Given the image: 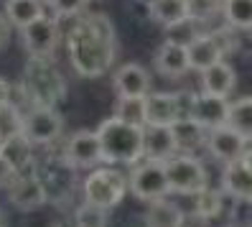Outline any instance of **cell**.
Here are the masks:
<instances>
[{
  "instance_id": "cell-3",
  "label": "cell",
  "mask_w": 252,
  "mask_h": 227,
  "mask_svg": "<svg viewBox=\"0 0 252 227\" xmlns=\"http://www.w3.org/2000/svg\"><path fill=\"white\" fill-rule=\"evenodd\" d=\"M21 92L33 108H54L64 97V77L54 67V59H31L26 64Z\"/></svg>"
},
{
  "instance_id": "cell-24",
  "label": "cell",
  "mask_w": 252,
  "mask_h": 227,
  "mask_svg": "<svg viewBox=\"0 0 252 227\" xmlns=\"http://www.w3.org/2000/svg\"><path fill=\"white\" fill-rule=\"evenodd\" d=\"M224 125H229L232 130H237L240 135L250 138L252 135V100L250 97H240V100H234L229 105Z\"/></svg>"
},
{
  "instance_id": "cell-10",
  "label": "cell",
  "mask_w": 252,
  "mask_h": 227,
  "mask_svg": "<svg viewBox=\"0 0 252 227\" xmlns=\"http://www.w3.org/2000/svg\"><path fill=\"white\" fill-rule=\"evenodd\" d=\"M227 108H229L227 97H219V95H206V92H201V95L184 97V115L194 117L196 123H201L206 130L217 128V125H224Z\"/></svg>"
},
{
  "instance_id": "cell-19",
  "label": "cell",
  "mask_w": 252,
  "mask_h": 227,
  "mask_svg": "<svg viewBox=\"0 0 252 227\" xmlns=\"http://www.w3.org/2000/svg\"><path fill=\"white\" fill-rule=\"evenodd\" d=\"M237 84V74L234 67L227 64L224 59L217 64H212L209 69L201 72V89L206 95H219V97H227Z\"/></svg>"
},
{
  "instance_id": "cell-8",
  "label": "cell",
  "mask_w": 252,
  "mask_h": 227,
  "mask_svg": "<svg viewBox=\"0 0 252 227\" xmlns=\"http://www.w3.org/2000/svg\"><path fill=\"white\" fill-rule=\"evenodd\" d=\"M64 130V120L54 108H33L23 115V135L31 146H46L54 143Z\"/></svg>"
},
{
  "instance_id": "cell-35",
  "label": "cell",
  "mask_w": 252,
  "mask_h": 227,
  "mask_svg": "<svg viewBox=\"0 0 252 227\" xmlns=\"http://www.w3.org/2000/svg\"><path fill=\"white\" fill-rule=\"evenodd\" d=\"M0 227H10V225H8V220H5V215H3V212H0Z\"/></svg>"
},
{
  "instance_id": "cell-14",
  "label": "cell",
  "mask_w": 252,
  "mask_h": 227,
  "mask_svg": "<svg viewBox=\"0 0 252 227\" xmlns=\"http://www.w3.org/2000/svg\"><path fill=\"white\" fill-rule=\"evenodd\" d=\"M66 163L71 166H94L102 161V148L94 130H77L66 141Z\"/></svg>"
},
{
  "instance_id": "cell-23",
  "label": "cell",
  "mask_w": 252,
  "mask_h": 227,
  "mask_svg": "<svg viewBox=\"0 0 252 227\" xmlns=\"http://www.w3.org/2000/svg\"><path fill=\"white\" fill-rule=\"evenodd\" d=\"M148 8H151L153 21H158L166 28L181 26L184 21H189L186 18V0H153Z\"/></svg>"
},
{
  "instance_id": "cell-25",
  "label": "cell",
  "mask_w": 252,
  "mask_h": 227,
  "mask_svg": "<svg viewBox=\"0 0 252 227\" xmlns=\"http://www.w3.org/2000/svg\"><path fill=\"white\" fill-rule=\"evenodd\" d=\"M221 207H224V194L219 189L204 187L199 191H194V212L201 220H214L221 215Z\"/></svg>"
},
{
  "instance_id": "cell-28",
  "label": "cell",
  "mask_w": 252,
  "mask_h": 227,
  "mask_svg": "<svg viewBox=\"0 0 252 227\" xmlns=\"http://www.w3.org/2000/svg\"><path fill=\"white\" fill-rule=\"evenodd\" d=\"M23 133V115L13 102H0V135L5 138H13V135Z\"/></svg>"
},
{
  "instance_id": "cell-29",
  "label": "cell",
  "mask_w": 252,
  "mask_h": 227,
  "mask_svg": "<svg viewBox=\"0 0 252 227\" xmlns=\"http://www.w3.org/2000/svg\"><path fill=\"white\" fill-rule=\"evenodd\" d=\"M105 212L107 209L84 202L77 209V215H74V225H77V227H107V215H105Z\"/></svg>"
},
{
  "instance_id": "cell-22",
  "label": "cell",
  "mask_w": 252,
  "mask_h": 227,
  "mask_svg": "<svg viewBox=\"0 0 252 227\" xmlns=\"http://www.w3.org/2000/svg\"><path fill=\"white\" fill-rule=\"evenodd\" d=\"M43 3L41 0H5V21L16 28H23L31 21L43 16Z\"/></svg>"
},
{
  "instance_id": "cell-37",
  "label": "cell",
  "mask_w": 252,
  "mask_h": 227,
  "mask_svg": "<svg viewBox=\"0 0 252 227\" xmlns=\"http://www.w3.org/2000/svg\"><path fill=\"white\" fill-rule=\"evenodd\" d=\"M0 146H3V135H0Z\"/></svg>"
},
{
  "instance_id": "cell-2",
  "label": "cell",
  "mask_w": 252,
  "mask_h": 227,
  "mask_svg": "<svg viewBox=\"0 0 252 227\" xmlns=\"http://www.w3.org/2000/svg\"><path fill=\"white\" fill-rule=\"evenodd\" d=\"M102 161L112 163H135L143 158V128L117 120L115 115L105 120L97 130Z\"/></svg>"
},
{
  "instance_id": "cell-7",
  "label": "cell",
  "mask_w": 252,
  "mask_h": 227,
  "mask_svg": "<svg viewBox=\"0 0 252 227\" xmlns=\"http://www.w3.org/2000/svg\"><path fill=\"white\" fill-rule=\"evenodd\" d=\"M21 34H23V46L31 54V59H54L56 43H59V23L54 16L49 18L43 13L41 18L23 26Z\"/></svg>"
},
{
  "instance_id": "cell-6",
  "label": "cell",
  "mask_w": 252,
  "mask_h": 227,
  "mask_svg": "<svg viewBox=\"0 0 252 227\" xmlns=\"http://www.w3.org/2000/svg\"><path fill=\"white\" fill-rule=\"evenodd\" d=\"M127 189L143 202H156L168 194V179H166V161H151L145 158L135 166L127 179Z\"/></svg>"
},
{
  "instance_id": "cell-27",
  "label": "cell",
  "mask_w": 252,
  "mask_h": 227,
  "mask_svg": "<svg viewBox=\"0 0 252 227\" xmlns=\"http://www.w3.org/2000/svg\"><path fill=\"white\" fill-rule=\"evenodd\" d=\"M115 117L130 125H145V97H117Z\"/></svg>"
},
{
  "instance_id": "cell-13",
  "label": "cell",
  "mask_w": 252,
  "mask_h": 227,
  "mask_svg": "<svg viewBox=\"0 0 252 227\" xmlns=\"http://www.w3.org/2000/svg\"><path fill=\"white\" fill-rule=\"evenodd\" d=\"M221 194H229L232 199H240V202H250V196H252L250 153L227 163L224 174H221Z\"/></svg>"
},
{
  "instance_id": "cell-5",
  "label": "cell",
  "mask_w": 252,
  "mask_h": 227,
  "mask_svg": "<svg viewBox=\"0 0 252 227\" xmlns=\"http://www.w3.org/2000/svg\"><path fill=\"white\" fill-rule=\"evenodd\" d=\"M166 179H168V191L176 194H194L206 187L204 166L191 153H173L166 161Z\"/></svg>"
},
{
  "instance_id": "cell-17",
  "label": "cell",
  "mask_w": 252,
  "mask_h": 227,
  "mask_svg": "<svg viewBox=\"0 0 252 227\" xmlns=\"http://www.w3.org/2000/svg\"><path fill=\"white\" fill-rule=\"evenodd\" d=\"M176 151L171 125H143V158L168 161Z\"/></svg>"
},
{
  "instance_id": "cell-31",
  "label": "cell",
  "mask_w": 252,
  "mask_h": 227,
  "mask_svg": "<svg viewBox=\"0 0 252 227\" xmlns=\"http://www.w3.org/2000/svg\"><path fill=\"white\" fill-rule=\"evenodd\" d=\"M49 5L54 10V18H69V16L82 13L87 0H49Z\"/></svg>"
},
{
  "instance_id": "cell-15",
  "label": "cell",
  "mask_w": 252,
  "mask_h": 227,
  "mask_svg": "<svg viewBox=\"0 0 252 227\" xmlns=\"http://www.w3.org/2000/svg\"><path fill=\"white\" fill-rule=\"evenodd\" d=\"M186 59H189V69L204 72V69H209L212 64L221 62V59H224V51H221L217 36L201 34V36H194L186 43Z\"/></svg>"
},
{
  "instance_id": "cell-11",
  "label": "cell",
  "mask_w": 252,
  "mask_h": 227,
  "mask_svg": "<svg viewBox=\"0 0 252 227\" xmlns=\"http://www.w3.org/2000/svg\"><path fill=\"white\" fill-rule=\"evenodd\" d=\"M8 196H10V204L23 209V212L38 209L41 204H46V199H49L46 187H43V179L36 171L18 174L16 179H13V184L8 187Z\"/></svg>"
},
{
  "instance_id": "cell-1",
  "label": "cell",
  "mask_w": 252,
  "mask_h": 227,
  "mask_svg": "<svg viewBox=\"0 0 252 227\" xmlns=\"http://www.w3.org/2000/svg\"><path fill=\"white\" fill-rule=\"evenodd\" d=\"M66 49L79 77H99L115 62V23L102 13H90L69 31Z\"/></svg>"
},
{
  "instance_id": "cell-36",
  "label": "cell",
  "mask_w": 252,
  "mask_h": 227,
  "mask_svg": "<svg viewBox=\"0 0 252 227\" xmlns=\"http://www.w3.org/2000/svg\"><path fill=\"white\" fill-rule=\"evenodd\" d=\"M138 3H143V5H151V3H153V0H138Z\"/></svg>"
},
{
  "instance_id": "cell-34",
  "label": "cell",
  "mask_w": 252,
  "mask_h": 227,
  "mask_svg": "<svg viewBox=\"0 0 252 227\" xmlns=\"http://www.w3.org/2000/svg\"><path fill=\"white\" fill-rule=\"evenodd\" d=\"M5 100H10V84L8 79L0 77V102H5Z\"/></svg>"
},
{
  "instance_id": "cell-30",
  "label": "cell",
  "mask_w": 252,
  "mask_h": 227,
  "mask_svg": "<svg viewBox=\"0 0 252 227\" xmlns=\"http://www.w3.org/2000/svg\"><path fill=\"white\" fill-rule=\"evenodd\" d=\"M221 8V0H186V18L191 21H209Z\"/></svg>"
},
{
  "instance_id": "cell-26",
  "label": "cell",
  "mask_w": 252,
  "mask_h": 227,
  "mask_svg": "<svg viewBox=\"0 0 252 227\" xmlns=\"http://www.w3.org/2000/svg\"><path fill=\"white\" fill-rule=\"evenodd\" d=\"M219 10L224 13V21L237 31H247L252 26V0H221Z\"/></svg>"
},
{
  "instance_id": "cell-12",
  "label": "cell",
  "mask_w": 252,
  "mask_h": 227,
  "mask_svg": "<svg viewBox=\"0 0 252 227\" xmlns=\"http://www.w3.org/2000/svg\"><path fill=\"white\" fill-rule=\"evenodd\" d=\"M184 117V95L148 92L145 95V125H171Z\"/></svg>"
},
{
  "instance_id": "cell-21",
  "label": "cell",
  "mask_w": 252,
  "mask_h": 227,
  "mask_svg": "<svg viewBox=\"0 0 252 227\" xmlns=\"http://www.w3.org/2000/svg\"><path fill=\"white\" fill-rule=\"evenodd\" d=\"M184 212L179 204L168 202L166 196L151 202L145 212V227H184Z\"/></svg>"
},
{
  "instance_id": "cell-4",
  "label": "cell",
  "mask_w": 252,
  "mask_h": 227,
  "mask_svg": "<svg viewBox=\"0 0 252 227\" xmlns=\"http://www.w3.org/2000/svg\"><path fill=\"white\" fill-rule=\"evenodd\" d=\"M125 194H127V176L117 169H97L84 179V199L94 207L110 209L120 204Z\"/></svg>"
},
{
  "instance_id": "cell-33",
  "label": "cell",
  "mask_w": 252,
  "mask_h": 227,
  "mask_svg": "<svg viewBox=\"0 0 252 227\" xmlns=\"http://www.w3.org/2000/svg\"><path fill=\"white\" fill-rule=\"evenodd\" d=\"M8 41H10V23L0 16V49L8 46Z\"/></svg>"
},
{
  "instance_id": "cell-20",
  "label": "cell",
  "mask_w": 252,
  "mask_h": 227,
  "mask_svg": "<svg viewBox=\"0 0 252 227\" xmlns=\"http://www.w3.org/2000/svg\"><path fill=\"white\" fill-rule=\"evenodd\" d=\"M171 133H173L176 151H184V153L196 151L206 141V128L201 123H196L194 117H189V115L173 120V123H171Z\"/></svg>"
},
{
  "instance_id": "cell-9",
  "label": "cell",
  "mask_w": 252,
  "mask_h": 227,
  "mask_svg": "<svg viewBox=\"0 0 252 227\" xmlns=\"http://www.w3.org/2000/svg\"><path fill=\"white\" fill-rule=\"evenodd\" d=\"M204 146L209 148V153L219 161H237L242 158L245 153H250V138L240 135L237 130H232L229 125H217L206 130V141Z\"/></svg>"
},
{
  "instance_id": "cell-32",
  "label": "cell",
  "mask_w": 252,
  "mask_h": 227,
  "mask_svg": "<svg viewBox=\"0 0 252 227\" xmlns=\"http://www.w3.org/2000/svg\"><path fill=\"white\" fill-rule=\"evenodd\" d=\"M18 176V171H16V166H13L3 153H0V189H8L10 184H13V179Z\"/></svg>"
},
{
  "instance_id": "cell-18",
  "label": "cell",
  "mask_w": 252,
  "mask_h": 227,
  "mask_svg": "<svg viewBox=\"0 0 252 227\" xmlns=\"http://www.w3.org/2000/svg\"><path fill=\"white\" fill-rule=\"evenodd\" d=\"M156 69L163 77H184L189 72L186 43L181 41H163L156 51Z\"/></svg>"
},
{
  "instance_id": "cell-16",
  "label": "cell",
  "mask_w": 252,
  "mask_h": 227,
  "mask_svg": "<svg viewBox=\"0 0 252 227\" xmlns=\"http://www.w3.org/2000/svg\"><path fill=\"white\" fill-rule=\"evenodd\" d=\"M117 97H145L151 92V74L140 64H123L112 77Z\"/></svg>"
}]
</instances>
